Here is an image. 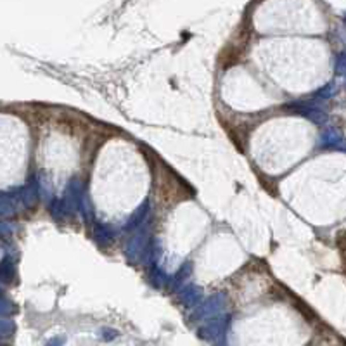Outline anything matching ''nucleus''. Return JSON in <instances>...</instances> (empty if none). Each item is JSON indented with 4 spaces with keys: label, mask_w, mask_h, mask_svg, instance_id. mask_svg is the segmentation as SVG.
I'll return each instance as SVG.
<instances>
[{
    "label": "nucleus",
    "mask_w": 346,
    "mask_h": 346,
    "mask_svg": "<svg viewBox=\"0 0 346 346\" xmlns=\"http://www.w3.org/2000/svg\"><path fill=\"white\" fill-rule=\"evenodd\" d=\"M147 213H149V204H147V202H144V204H142L135 213H132V217L128 218V222H126V225H125V230H132L137 225H141Z\"/></svg>",
    "instance_id": "obj_1"
},
{
    "label": "nucleus",
    "mask_w": 346,
    "mask_h": 346,
    "mask_svg": "<svg viewBox=\"0 0 346 346\" xmlns=\"http://www.w3.org/2000/svg\"><path fill=\"white\" fill-rule=\"evenodd\" d=\"M332 94H334V85L332 83H329V85H326L324 88H320V90L317 92V94L314 95V100H322V99H329Z\"/></svg>",
    "instance_id": "obj_4"
},
{
    "label": "nucleus",
    "mask_w": 346,
    "mask_h": 346,
    "mask_svg": "<svg viewBox=\"0 0 346 346\" xmlns=\"http://www.w3.org/2000/svg\"><path fill=\"white\" fill-rule=\"evenodd\" d=\"M12 277H14V263L9 258L2 260V263H0V279L9 282Z\"/></svg>",
    "instance_id": "obj_3"
},
{
    "label": "nucleus",
    "mask_w": 346,
    "mask_h": 346,
    "mask_svg": "<svg viewBox=\"0 0 346 346\" xmlns=\"http://www.w3.org/2000/svg\"><path fill=\"white\" fill-rule=\"evenodd\" d=\"M336 71L339 75H346V52H343V54H339V56H337Z\"/></svg>",
    "instance_id": "obj_5"
},
{
    "label": "nucleus",
    "mask_w": 346,
    "mask_h": 346,
    "mask_svg": "<svg viewBox=\"0 0 346 346\" xmlns=\"http://www.w3.org/2000/svg\"><path fill=\"white\" fill-rule=\"evenodd\" d=\"M344 23H346V16H344Z\"/></svg>",
    "instance_id": "obj_6"
},
{
    "label": "nucleus",
    "mask_w": 346,
    "mask_h": 346,
    "mask_svg": "<svg viewBox=\"0 0 346 346\" xmlns=\"http://www.w3.org/2000/svg\"><path fill=\"white\" fill-rule=\"evenodd\" d=\"M339 142H341V133L334 128L327 130V132L322 135V146L324 147H334V146L339 144Z\"/></svg>",
    "instance_id": "obj_2"
}]
</instances>
